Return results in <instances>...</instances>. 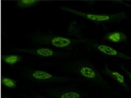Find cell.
Masks as SVG:
<instances>
[{"label":"cell","mask_w":131,"mask_h":98,"mask_svg":"<svg viewBox=\"0 0 131 98\" xmlns=\"http://www.w3.org/2000/svg\"><path fill=\"white\" fill-rule=\"evenodd\" d=\"M62 10L84 18L94 23H115L128 19L124 11L114 14H95L81 11L68 7L61 8Z\"/></svg>","instance_id":"obj_3"},{"label":"cell","mask_w":131,"mask_h":98,"mask_svg":"<svg viewBox=\"0 0 131 98\" xmlns=\"http://www.w3.org/2000/svg\"><path fill=\"white\" fill-rule=\"evenodd\" d=\"M28 77L31 80L41 83H64L73 80L69 76H60L41 70H32L28 73Z\"/></svg>","instance_id":"obj_4"},{"label":"cell","mask_w":131,"mask_h":98,"mask_svg":"<svg viewBox=\"0 0 131 98\" xmlns=\"http://www.w3.org/2000/svg\"><path fill=\"white\" fill-rule=\"evenodd\" d=\"M68 32L71 36L76 37L78 39H82L81 37L82 31L81 27L78 22L73 21L69 24Z\"/></svg>","instance_id":"obj_10"},{"label":"cell","mask_w":131,"mask_h":98,"mask_svg":"<svg viewBox=\"0 0 131 98\" xmlns=\"http://www.w3.org/2000/svg\"><path fill=\"white\" fill-rule=\"evenodd\" d=\"M31 41L37 44L47 45L63 50H71L75 44L85 43V39H71L52 33L36 32L32 34Z\"/></svg>","instance_id":"obj_1"},{"label":"cell","mask_w":131,"mask_h":98,"mask_svg":"<svg viewBox=\"0 0 131 98\" xmlns=\"http://www.w3.org/2000/svg\"><path fill=\"white\" fill-rule=\"evenodd\" d=\"M52 94L56 98H83L81 92L72 89L57 90L53 92Z\"/></svg>","instance_id":"obj_8"},{"label":"cell","mask_w":131,"mask_h":98,"mask_svg":"<svg viewBox=\"0 0 131 98\" xmlns=\"http://www.w3.org/2000/svg\"><path fill=\"white\" fill-rule=\"evenodd\" d=\"M116 98V97H115V98Z\"/></svg>","instance_id":"obj_16"},{"label":"cell","mask_w":131,"mask_h":98,"mask_svg":"<svg viewBox=\"0 0 131 98\" xmlns=\"http://www.w3.org/2000/svg\"><path fill=\"white\" fill-rule=\"evenodd\" d=\"M15 51L26 53L40 57H64L70 55V53L59 51L48 47H36L32 48H17Z\"/></svg>","instance_id":"obj_6"},{"label":"cell","mask_w":131,"mask_h":98,"mask_svg":"<svg viewBox=\"0 0 131 98\" xmlns=\"http://www.w3.org/2000/svg\"><path fill=\"white\" fill-rule=\"evenodd\" d=\"M1 59L10 66H13L22 61V58L19 55H2Z\"/></svg>","instance_id":"obj_11"},{"label":"cell","mask_w":131,"mask_h":98,"mask_svg":"<svg viewBox=\"0 0 131 98\" xmlns=\"http://www.w3.org/2000/svg\"><path fill=\"white\" fill-rule=\"evenodd\" d=\"M120 68H121V69L125 73L127 76L130 79L131 81V71L129 70H128L124 65H121L120 66Z\"/></svg>","instance_id":"obj_14"},{"label":"cell","mask_w":131,"mask_h":98,"mask_svg":"<svg viewBox=\"0 0 131 98\" xmlns=\"http://www.w3.org/2000/svg\"><path fill=\"white\" fill-rule=\"evenodd\" d=\"M71 71L87 81L103 87H107V82L92 63L85 61L76 62L71 67Z\"/></svg>","instance_id":"obj_2"},{"label":"cell","mask_w":131,"mask_h":98,"mask_svg":"<svg viewBox=\"0 0 131 98\" xmlns=\"http://www.w3.org/2000/svg\"><path fill=\"white\" fill-rule=\"evenodd\" d=\"M1 84L9 89H15L17 85V82L15 79L10 78L2 76L1 79Z\"/></svg>","instance_id":"obj_13"},{"label":"cell","mask_w":131,"mask_h":98,"mask_svg":"<svg viewBox=\"0 0 131 98\" xmlns=\"http://www.w3.org/2000/svg\"><path fill=\"white\" fill-rule=\"evenodd\" d=\"M85 43L101 54L108 57L118 58L119 59L131 61V57L118 51L110 46L103 43L86 39Z\"/></svg>","instance_id":"obj_5"},{"label":"cell","mask_w":131,"mask_h":98,"mask_svg":"<svg viewBox=\"0 0 131 98\" xmlns=\"http://www.w3.org/2000/svg\"><path fill=\"white\" fill-rule=\"evenodd\" d=\"M36 98H49L48 97H46V96H36Z\"/></svg>","instance_id":"obj_15"},{"label":"cell","mask_w":131,"mask_h":98,"mask_svg":"<svg viewBox=\"0 0 131 98\" xmlns=\"http://www.w3.org/2000/svg\"><path fill=\"white\" fill-rule=\"evenodd\" d=\"M41 2L40 0H19L16 1V4L18 8L23 9L36 6Z\"/></svg>","instance_id":"obj_12"},{"label":"cell","mask_w":131,"mask_h":98,"mask_svg":"<svg viewBox=\"0 0 131 98\" xmlns=\"http://www.w3.org/2000/svg\"><path fill=\"white\" fill-rule=\"evenodd\" d=\"M101 73L111 78L116 81L125 90L127 91H130V88L125 80L124 76L122 74L117 71L112 70L106 64Z\"/></svg>","instance_id":"obj_7"},{"label":"cell","mask_w":131,"mask_h":98,"mask_svg":"<svg viewBox=\"0 0 131 98\" xmlns=\"http://www.w3.org/2000/svg\"><path fill=\"white\" fill-rule=\"evenodd\" d=\"M103 39L113 43H125L128 40V37L120 31H113L106 33Z\"/></svg>","instance_id":"obj_9"}]
</instances>
